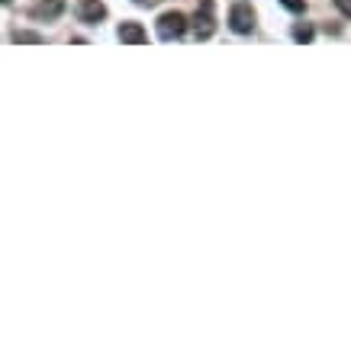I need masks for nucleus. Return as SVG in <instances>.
Masks as SVG:
<instances>
[{
    "instance_id": "nucleus-5",
    "label": "nucleus",
    "mask_w": 351,
    "mask_h": 351,
    "mask_svg": "<svg viewBox=\"0 0 351 351\" xmlns=\"http://www.w3.org/2000/svg\"><path fill=\"white\" fill-rule=\"evenodd\" d=\"M62 10H64L62 0H43V3H36L32 16L36 20H55V16H62Z\"/></svg>"
},
{
    "instance_id": "nucleus-8",
    "label": "nucleus",
    "mask_w": 351,
    "mask_h": 351,
    "mask_svg": "<svg viewBox=\"0 0 351 351\" xmlns=\"http://www.w3.org/2000/svg\"><path fill=\"white\" fill-rule=\"evenodd\" d=\"M13 43H43V36H36V32H16Z\"/></svg>"
},
{
    "instance_id": "nucleus-7",
    "label": "nucleus",
    "mask_w": 351,
    "mask_h": 351,
    "mask_svg": "<svg viewBox=\"0 0 351 351\" xmlns=\"http://www.w3.org/2000/svg\"><path fill=\"white\" fill-rule=\"evenodd\" d=\"M293 39H297V43H313V26H306V23L293 26Z\"/></svg>"
},
{
    "instance_id": "nucleus-4",
    "label": "nucleus",
    "mask_w": 351,
    "mask_h": 351,
    "mask_svg": "<svg viewBox=\"0 0 351 351\" xmlns=\"http://www.w3.org/2000/svg\"><path fill=\"white\" fill-rule=\"evenodd\" d=\"M77 16L84 23H90V26H97V23L107 16V7L100 3V0H81V7H77Z\"/></svg>"
},
{
    "instance_id": "nucleus-3",
    "label": "nucleus",
    "mask_w": 351,
    "mask_h": 351,
    "mask_svg": "<svg viewBox=\"0 0 351 351\" xmlns=\"http://www.w3.org/2000/svg\"><path fill=\"white\" fill-rule=\"evenodd\" d=\"M229 23H232L235 32H252L255 29V10H252V3H235L232 13H229Z\"/></svg>"
},
{
    "instance_id": "nucleus-11",
    "label": "nucleus",
    "mask_w": 351,
    "mask_h": 351,
    "mask_svg": "<svg viewBox=\"0 0 351 351\" xmlns=\"http://www.w3.org/2000/svg\"><path fill=\"white\" fill-rule=\"evenodd\" d=\"M3 3H10V0H3Z\"/></svg>"
},
{
    "instance_id": "nucleus-2",
    "label": "nucleus",
    "mask_w": 351,
    "mask_h": 351,
    "mask_svg": "<svg viewBox=\"0 0 351 351\" xmlns=\"http://www.w3.org/2000/svg\"><path fill=\"white\" fill-rule=\"evenodd\" d=\"M216 29V20H213V0H203L197 13H193V32L197 39H210Z\"/></svg>"
},
{
    "instance_id": "nucleus-9",
    "label": "nucleus",
    "mask_w": 351,
    "mask_h": 351,
    "mask_svg": "<svg viewBox=\"0 0 351 351\" xmlns=\"http://www.w3.org/2000/svg\"><path fill=\"white\" fill-rule=\"evenodd\" d=\"M280 3H284L290 13H303V7H306V0H280Z\"/></svg>"
},
{
    "instance_id": "nucleus-10",
    "label": "nucleus",
    "mask_w": 351,
    "mask_h": 351,
    "mask_svg": "<svg viewBox=\"0 0 351 351\" xmlns=\"http://www.w3.org/2000/svg\"><path fill=\"white\" fill-rule=\"evenodd\" d=\"M335 7H339L345 16H351V0H335Z\"/></svg>"
},
{
    "instance_id": "nucleus-1",
    "label": "nucleus",
    "mask_w": 351,
    "mask_h": 351,
    "mask_svg": "<svg viewBox=\"0 0 351 351\" xmlns=\"http://www.w3.org/2000/svg\"><path fill=\"white\" fill-rule=\"evenodd\" d=\"M184 29H187V16L178 10H168L158 16V36L161 39H178V36H184Z\"/></svg>"
},
{
    "instance_id": "nucleus-6",
    "label": "nucleus",
    "mask_w": 351,
    "mask_h": 351,
    "mask_svg": "<svg viewBox=\"0 0 351 351\" xmlns=\"http://www.w3.org/2000/svg\"><path fill=\"white\" fill-rule=\"evenodd\" d=\"M119 39L129 45H142L149 36H145V29H142L138 23H123V26H119Z\"/></svg>"
}]
</instances>
